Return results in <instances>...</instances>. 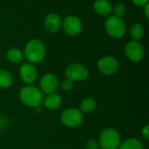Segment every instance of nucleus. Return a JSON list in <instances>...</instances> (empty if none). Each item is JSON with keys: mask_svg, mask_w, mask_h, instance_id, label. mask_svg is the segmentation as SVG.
<instances>
[{"mask_svg": "<svg viewBox=\"0 0 149 149\" xmlns=\"http://www.w3.org/2000/svg\"><path fill=\"white\" fill-rule=\"evenodd\" d=\"M13 78L11 74L6 69H0V87L9 88L12 85Z\"/></svg>", "mask_w": 149, "mask_h": 149, "instance_id": "18", "label": "nucleus"}, {"mask_svg": "<svg viewBox=\"0 0 149 149\" xmlns=\"http://www.w3.org/2000/svg\"><path fill=\"white\" fill-rule=\"evenodd\" d=\"M44 105L48 110H56L59 108L62 105V98L59 95L56 93L48 94V96L44 98Z\"/></svg>", "mask_w": 149, "mask_h": 149, "instance_id": "13", "label": "nucleus"}, {"mask_svg": "<svg viewBox=\"0 0 149 149\" xmlns=\"http://www.w3.org/2000/svg\"><path fill=\"white\" fill-rule=\"evenodd\" d=\"M125 54L128 60L134 62H138L143 59L145 50L143 46L139 41L132 40L126 45Z\"/></svg>", "mask_w": 149, "mask_h": 149, "instance_id": "7", "label": "nucleus"}, {"mask_svg": "<svg viewBox=\"0 0 149 149\" xmlns=\"http://www.w3.org/2000/svg\"><path fill=\"white\" fill-rule=\"evenodd\" d=\"M44 25H45V30L51 33H54V32H58L61 26L60 16L55 12L49 13L45 18Z\"/></svg>", "mask_w": 149, "mask_h": 149, "instance_id": "12", "label": "nucleus"}, {"mask_svg": "<svg viewBox=\"0 0 149 149\" xmlns=\"http://www.w3.org/2000/svg\"><path fill=\"white\" fill-rule=\"evenodd\" d=\"M61 86H62L63 90H65L66 91H69V90H71L73 88V82L71 79H69V78L66 77L65 79L63 80Z\"/></svg>", "mask_w": 149, "mask_h": 149, "instance_id": "21", "label": "nucleus"}, {"mask_svg": "<svg viewBox=\"0 0 149 149\" xmlns=\"http://www.w3.org/2000/svg\"><path fill=\"white\" fill-rule=\"evenodd\" d=\"M40 88L43 93H54L58 87V81L53 74H45L40 79Z\"/></svg>", "mask_w": 149, "mask_h": 149, "instance_id": "10", "label": "nucleus"}, {"mask_svg": "<svg viewBox=\"0 0 149 149\" xmlns=\"http://www.w3.org/2000/svg\"><path fill=\"white\" fill-rule=\"evenodd\" d=\"M94 11L100 16H107L112 12V5L107 0H96L93 4Z\"/></svg>", "mask_w": 149, "mask_h": 149, "instance_id": "14", "label": "nucleus"}, {"mask_svg": "<svg viewBox=\"0 0 149 149\" xmlns=\"http://www.w3.org/2000/svg\"><path fill=\"white\" fill-rule=\"evenodd\" d=\"M19 76L23 82L25 83H32L38 77V71L35 66L31 63H24L21 66Z\"/></svg>", "mask_w": 149, "mask_h": 149, "instance_id": "11", "label": "nucleus"}, {"mask_svg": "<svg viewBox=\"0 0 149 149\" xmlns=\"http://www.w3.org/2000/svg\"><path fill=\"white\" fill-rule=\"evenodd\" d=\"M96 108V102L93 97H86L80 103V112L90 113Z\"/></svg>", "mask_w": 149, "mask_h": 149, "instance_id": "17", "label": "nucleus"}, {"mask_svg": "<svg viewBox=\"0 0 149 149\" xmlns=\"http://www.w3.org/2000/svg\"><path fill=\"white\" fill-rule=\"evenodd\" d=\"M143 35H144V28H143V26L139 23L134 24L132 25L131 29H130V36L133 39V40L138 41L143 37Z\"/></svg>", "mask_w": 149, "mask_h": 149, "instance_id": "19", "label": "nucleus"}, {"mask_svg": "<svg viewBox=\"0 0 149 149\" xmlns=\"http://www.w3.org/2000/svg\"><path fill=\"white\" fill-rule=\"evenodd\" d=\"M100 144L95 140H89L86 143V149H99Z\"/></svg>", "mask_w": 149, "mask_h": 149, "instance_id": "22", "label": "nucleus"}, {"mask_svg": "<svg viewBox=\"0 0 149 149\" xmlns=\"http://www.w3.org/2000/svg\"><path fill=\"white\" fill-rule=\"evenodd\" d=\"M114 16L117 18L122 17L126 13V7L123 4H117L113 8Z\"/></svg>", "mask_w": 149, "mask_h": 149, "instance_id": "20", "label": "nucleus"}, {"mask_svg": "<svg viewBox=\"0 0 149 149\" xmlns=\"http://www.w3.org/2000/svg\"><path fill=\"white\" fill-rule=\"evenodd\" d=\"M98 69L106 76L115 74L119 69V62L113 56H104L98 61Z\"/></svg>", "mask_w": 149, "mask_h": 149, "instance_id": "8", "label": "nucleus"}, {"mask_svg": "<svg viewBox=\"0 0 149 149\" xmlns=\"http://www.w3.org/2000/svg\"><path fill=\"white\" fill-rule=\"evenodd\" d=\"M132 1L137 6H144L148 3V0H132Z\"/></svg>", "mask_w": 149, "mask_h": 149, "instance_id": "24", "label": "nucleus"}, {"mask_svg": "<svg viewBox=\"0 0 149 149\" xmlns=\"http://www.w3.org/2000/svg\"><path fill=\"white\" fill-rule=\"evenodd\" d=\"M149 5L148 4H147L146 5H145V9H144V12H145V15H146V18H149Z\"/></svg>", "mask_w": 149, "mask_h": 149, "instance_id": "25", "label": "nucleus"}, {"mask_svg": "<svg viewBox=\"0 0 149 149\" xmlns=\"http://www.w3.org/2000/svg\"><path fill=\"white\" fill-rule=\"evenodd\" d=\"M24 55L31 64L42 61L45 55V47L43 42L38 40H30L24 47Z\"/></svg>", "mask_w": 149, "mask_h": 149, "instance_id": "2", "label": "nucleus"}, {"mask_svg": "<svg viewBox=\"0 0 149 149\" xmlns=\"http://www.w3.org/2000/svg\"><path fill=\"white\" fill-rule=\"evenodd\" d=\"M64 31L70 36H76L80 33L82 30L81 20L73 15L67 16L63 21Z\"/></svg>", "mask_w": 149, "mask_h": 149, "instance_id": "9", "label": "nucleus"}, {"mask_svg": "<svg viewBox=\"0 0 149 149\" xmlns=\"http://www.w3.org/2000/svg\"><path fill=\"white\" fill-rule=\"evenodd\" d=\"M107 32L113 38H121L126 33V25L120 18L115 16L109 17L105 22Z\"/></svg>", "mask_w": 149, "mask_h": 149, "instance_id": "4", "label": "nucleus"}, {"mask_svg": "<svg viewBox=\"0 0 149 149\" xmlns=\"http://www.w3.org/2000/svg\"><path fill=\"white\" fill-rule=\"evenodd\" d=\"M88 69L83 64L72 63L65 68V76L72 82H81L87 78Z\"/></svg>", "mask_w": 149, "mask_h": 149, "instance_id": "6", "label": "nucleus"}, {"mask_svg": "<svg viewBox=\"0 0 149 149\" xmlns=\"http://www.w3.org/2000/svg\"><path fill=\"white\" fill-rule=\"evenodd\" d=\"M19 98L26 106L38 108L44 102V93L37 87L25 86L20 90Z\"/></svg>", "mask_w": 149, "mask_h": 149, "instance_id": "1", "label": "nucleus"}, {"mask_svg": "<svg viewBox=\"0 0 149 149\" xmlns=\"http://www.w3.org/2000/svg\"><path fill=\"white\" fill-rule=\"evenodd\" d=\"M120 133L113 128H106L102 131L99 144L102 149H118L120 145Z\"/></svg>", "mask_w": 149, "mask_h": 149, "instance_id": "3", "label": "nucleus"}, {"mask_svg": "<svg viewBox=\"0 0 149 149\" xmlns=\"http://www.w3.org/2000/svg\"><path fill=\"white\" fill-rule=\"evenodd\" d=\"M118 149H144L141 141L134 138H130L120 143Z\"/></svg>", "mask_w": 149, "mask_h": 149, "instance_id": "15", "label": "nucleus"}, {"mask_svg": "<svg viewBox=\"0 0 149 149\" xmlns=\"http://www.w3.org/2000/svg\"><path fill=\"white\" fill-rule=\"evenodd\" d=\"M60 119L67 127H77L83 122V114L79 109L68 108L61 113Z\"/></svg>", "mask_w": 149, "mask_h": 149, "instance_id": "5", "label": "nucleus"}, {"mask_svg": "<svg viewBox=\"0 0 149 149\" xmlns=\"http://www.w3.org/2000/svg\"><path fill=\"white\" fill-rule=\"evenodd\" d=\"M6 57L12 63H20L24 60V54L17 48H10L7 51Z\"/></svg>", "mask_w": 149, "mask_h": 149, "instance_id": "16", "label": "nucleus"}, {"mask_svg": "<svg viewBox=\"0 0 149 149\" xmlns=\"http://www.w3.org/2000/svg\"><path fill=\"white\" fill-rule=\"evenodd\" d=\"M142 133V136L146 139V140H148L149 139V126L148 125H146L144 126V128L142 129L141 131Z\"/></svg>", "mask_w": 149, "mask_h": 149, "instance_id": "23", "label": "nucleus"}]
</instances>
